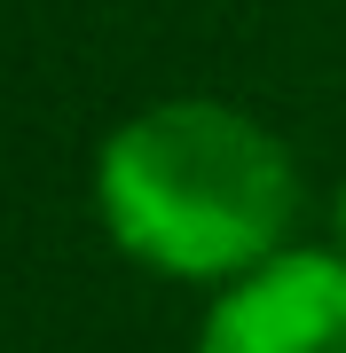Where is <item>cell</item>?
I'll use <instances>...</instances> for the list:
<instances>
[{
    "label": "cell",
    "instance_id": "1",
    "mask_svg": "<svg viewBox=\"0 0 346 353\" xmlns=\"http://www.w3.org/2000/svg\"><path fill=\"white\" fill-rule=\"evenodd\" d=\"M103 220L118 252L181 283L244 275L291 220L276 134L220 102H157L103 141Z\"/></svg>",
    "mask_w": 346,
    "mask_h": 353
},
{
    "label": "cell",
    "instance_id": "2",
    "mask_svg": "<svg viewBox=\"0 0 346 353\" xmlns=\"http://www.w3.org/2000/svg\"><path fill=\"white\" fill-rule=\"evenodd\" d=\"M197 353H346V267L338 259H268L213 306Z\"/></svg>",
    "mask_w": 346,
    "mask_h": 353
}]
</instances>
